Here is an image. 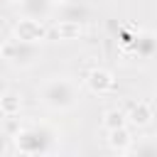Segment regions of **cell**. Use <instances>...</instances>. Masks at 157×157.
Wrapping results in <instances>:
<instances>
[{
    "label": "cell",
    "instance_id": "cell-1",
    "mask_svg": "<svg viewBox=\"0 0 157 157\" xmlns=\"http://www.w3.org/2000/svg\"><path fill=\"white\" fill-rule=\"evenodd\" d=\"M42 98H44V103L52 105V108H71L74 101H76L74 83L66 81V78H52V81L44 83Z\"/></svg>",
    "mask_w": 157,
    "mask_h": 157
},
{
    "label": "cell",
    "instance_id": "cell-2",
    "mask_svg": "<svg viewBox=\"0 0 157 157\" xmlns=\"http://www.w3.org/2000/svg\"><path fill=\"white\" fill-rule=\"evenodd\" d=\"M49 34V29L44 27V22L39 20H29V17H20L15 25H12V39L22 42V44H39L44 42Z\"/></svg>",
    "mask_w": 157,
    "mask_h": 157
},
{
    "label": "cell",
    "instance_id": "cell-3",
    "mask_svg": "<svg viewBox=\"0 0 157 157\" xmlns=\"http://www.w3.org/2000/svg\"><path fill=\"white\" fill-rule=\"evenodd\" d=\"M86 86H88L93 93H110V91L115 88V78H113V74H110L108 69L96 66V69H91V71L86 74Z\"/></svg>",
    "mask_w": 157,
    "mask_h": 157
},
{
    "label": "cell",
    "instance_id": "cell-4",
    "mask_svg": "<svg viewBox=\"0 0 157 157\" xmlns=\"http://www.w3.org/2000/svg\"><path fill=\"white\" fill-rule=\"evenodd\" d=\"M0 56L2 59H7V61H22L20 56H34V47L32 44H22V42H17V39H5L2 44H0Z\"/></svg>",
    "mask_w": 157,
    "mask_h": 157
},
{
    "label": "cell",
    "instance_id": "cell-5",
    "mask_svg": "<svg viewBox=\"0 0 157 157\" xmlns=\"http://www.w3.org/2000/svg\"><path fill=\"white\" fill-rule=\"evenodd\" d=\"M125 118H128V123H132V125H137V128H147V125L152 123V118H155V110H152V105H150L147 101H137V103H132V108L125 113Z\"/></svg>",
    "mask_w": 157,
    "mask_h": 157
},
{
    "label": "cell",
    "instance_id": "cell-6",
    "mask_svg": "<svg viewBox=\"0 0 157 157\" xmlns=\"http://www.w3.org/2000/svg\"><path fill=\"white\" fill-rule=\"evenodd\" d=\"M12 7H15V10H20V12H22V17L39 20V22H42V15H47V12H52V10H54V5H49V2H15Z\"/></svg>",
    "mask_w": 157,
    "mask_h": 157
},
{
    "label": "cell",
    "instance_id": "cell-7",
    "mask_svg": "<svg viewBox=\"0 0 157 157\" xmlns=\"http://www.w3.org/2000/svg\"><path fill=\"white\" fill-rule=\"evenodd\" d=\"M81 22L78 20H59L56 25H54V34L59 37V39H78L81 37Z\"/></svg>",
    "mask_w": 157,
    "mask_h": 157
},
{
    "label": "cell",
    "instance_id": "cell-8",
    "mask_svg": "<svg viewBox=\"0 0 157 157\" xmlns=\"http://www.w3.org/2000/svg\"><path fill=\"white\" fill-rule=\"evenodd\" d=\"M101 125H103L108 132H110V130H120V128H128V118H125V113H123L120 108H108V110L103 113Z\"/></svg>",
    "mask_w": 157,
    "mask_h": 157
},
{
    "label": "cell",
    "instance_id": "cell-9",
    "mask_svg": "<svg viewBox=\"0 0 157 157\" xmlns=\"http://www.w3.org/2000/svg\"><path fill=\"white\" fill-rule=\"evenodd\" d=\"M20 108H22V98H20V93L7 91V93H2V96H0V113H2V115L12 118V115H17V113H20Z\"/></svg>",
    "mask_w": 157,
    "mask_h": 157
},
{
    "label": "cell",
    "instance_id": "cell-10",
    "mask_svg": "<svg viewBox=\"0 0 157 157\" xmlns=\"http://www.w3.org/2000/svg\"><path fill=\"white\" fill-rule=\"evenodd\" d=\"M130 142H132V137H130V130L128 128H120V130H110L108 132V145L113 150H125V147H130Z\"/></svg>",
    "mask_w": 157,
    "mask_h": 157
},
{
    "label": "cell",
    "instance_id": "cell-11",
    "mask_svg": "<svg viewBox=\"0 0 157 157\" xmlns=\"http://www.w3.org/2000/svg\"><path fill=\"white\" fill-rule=\"evenodd\" d=\"M0 152H2V142H0Z\"/></svg>",
    "mask_w": 157,
    "mask_h": 157
},
{
    "label": "cell",
    "instance_id": "cell-12",
    "mask_svg": "<svg viewBox=\"0 0 157 157\" xmlns=\"http://www.w3.org/2000/svg\"><path fill=\"white\" fill-rule=\"evenodd\" d=\"M0 96H2V93H0Z\"/></svg>",
    "mask_w": 157,
    "mask_h": 157
}]
</instances>
